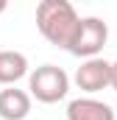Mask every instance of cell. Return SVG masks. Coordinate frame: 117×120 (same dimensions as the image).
Listing matches in <instances>:
<instances>
[{
	"instance_id": "ba28073f",
	"label": "cell",
	"mask_w": 117,
	"mask_h": 120,
	"mask_svg": "<svg viewBox=\"0 0 117 120\" xmlns=\"http://www.w3.org/2000/svg\"><path fill=\"white\" fill-rule=\"evenodd\" d=\"M112 90L117 92V61H112Z\"/></svg>"
},
{
	"instance_id": "9c48e42d",
	"label": "cell",
	"mask_w": 117,
	"mask_h": 120,
	"mask_svg": "<svg viewBox=\"0 0 117 120\" xmlns=\"http://www.w3.org/2000/svg\"><path fill=\"white\" fill-rule=\"evenodd\" d=\"M6 8H8V3H6V0H0V14H3Z\"/></svg>"
},
{
	"instance_id": "8992f818",
	"label": "cell",
	"mask_w": 117,
	"mask_h": 120,
	"mask_svg": "<svg viewBox=\"0 0 117 120\" xmlns=\"http://www.w3.org/2000/svg\"><path fill=\"white\" fill-rule=\"evenodd\" d=\"M31 115V92L8 87L0 90V117L3 120H25Z\"/></svg>"
},
{
	"instance_id": "6da1fadb",
	"label": "cell",
	"mask_w": 117,
	"mask_h": 120,
	"mask_svg": "<svg viewBox=\"0 0 117 120\" xmlns=\"http://www.w3.org/2000/svg\"><path fill=\"white\" fill-rule=\"evenodd\" d=\"M78 25H81V17L73 8V3H67V0H42L36 6V28L56 48L70 50V45L78 34Z\"/></svg>"
},
{
	"instance_id": "277c9868",
	"label": "cell",
	"mask_w": 117,
	"mask_h": 120,
	"mask_svg": "<svg viewBox=\"0 0 117 120\" xmlns=\"http://www.w3.org/2000/svg\"><path fill=\"white\" fill-rule=\"evenodd\" d=\"M75 84H78L81 92H89V95L112 87V61L100 59V56L87 59L78 70H75Z\"/></svg>"
},
{
	"instance_id": "7a4b0ae2",
	"label": "cell",
	"mask_w": 117,
	"mask_h": 120,
	"mask_svg": "<svg viewBox=\"0 0 117 120\" xmlns=\"http://www.w3.org/2000/svg\"><path fill=\"white\" fill-rule=\"evenodd\" d=\"M28 90L39 103H58L70 92V75L56 64H42L28 75Z\"/></svg>"
},
{
	"instance_id": "3957f363",
	"label": "cell",
	"mask_w": 117,
	"mask_h": 120,
	"mask_svg": "<svg viewBox=\"0 0 117 120\" xmlns=\"http://www.w3.org/2000/svg\"><path fill=\"white\" fill-rule=\"evenodd\" d=\"M106 39H109V25H106L100 17H81L78 34H75V39H73V45H70L67 53L81 56L84 61L95 59V56L103 50Z\"/></svg>"
},
{
	"instance_id": "52a82bcc",
	"label": "cell",
	"mask_w": 117,
	"mask_h": 120,
	"mask_svg": "<svg viewBox=\"0 0 117 120\" xmlns=\"http://www.w3.org/2000/svg\"><path fill=\"white\" fill-rule=\"evenodd\" d=\"M28 75V59L20 50H0V84H17Z\"/></svg>"
},
{
	"instance_id": "5b68a950",
	"label": "cell",
	"mask_w": 117,
	"mask_h": 120,
	"mask_svg": "<svg viewBox=\"0 0 117 120\" xmlns=\"http://www.w3.org/2000/svg\"><path fill=\"white\" fill-rule=\"evenodd\" d=\"M67 120H114V109L98 98H75L67 103Z\"/></svg>"
}]
</instances>
